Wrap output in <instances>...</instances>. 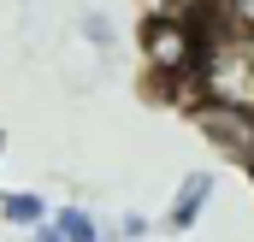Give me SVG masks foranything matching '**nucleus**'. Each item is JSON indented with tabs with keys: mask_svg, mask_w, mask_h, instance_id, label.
<instances>
[{
	"mask_svg": "<svg viewBox=\"0 0 254 242\" xmlns=\"http://www.w3.org/2000/svg\"><path fill=\"white\" fill-rule=\"evenodd\" d=\"M136 48L154 77H172V83H190L201 71V54H207V24L190 18V12H172V6H154L142 12L136 24Z\"/></svg>",
	"mask_w": 254,
	"mask_h": 242,
	"instance_id": "1",
	"label": "nucleus"
},
{
	"mask_svg": "<svg viewBox=\"0 0 254 242\" xmlns=\"http://www.w3.org/2000/svg\"><path fill=\"white\" fill-rule=\"evenodd\" d=\"M195 130L219 148V154H231V160H249L254 166V107H231V101H195L190 107Z\"/></svg>",
	"mask_w": 254,
	"mask_h": 242,
	"instance_id": "2",
	"label": "nucleus"
},
{
	"mask_svg": "<svg viewBox=\"0 0 254 242\" xmlns=\"http://www.w3.org/2000/svg\"><path fill=\"white\" fill-rule=\"evenodd\" d=\"M213 195H219V178H213V172H190V178L172 189V207H166L160 231H195L201 213L213 207Z\"/></svg>",
	"mask_w": 254,
	"mask_h": 242,
	"instance_id": "3",
	"label": "nucleus"
},
{
	"mask_svg": "<svg viewBox=\"0 0 254 242\" xmlns=\"http://www.w3.org/2000/svg\"><path fill=\"white\" fill-rule=\"evenodd\" d=\"M0 219H6V225H18V231H36V225H48V219H54V201H48V195H36V189H12V195H0Z\"/></svg>",
	"mask_w": 254,
	"mask_h": 242,
	"instance_id": "4",
	"label": "nucleus"
},
{
	"mask_svg": "<svg viewBox=\"0 0 254 242\" xmlns=\"http://www.w3.org/2000/svg\"><path fill=\"white\" fill-rule=\"evenodd\" d=\"M54 231H60L65 242H101V219H95L83 201H60V207H54Z\"/></svg>",
	"mask_w": 254,
	"mask_h": 242,
	"instance_id": "5",
	"label": "nucleus"
},
{
	"mask_svg": "<svg viewBox=\"0 0 254 242\" xmlns=\"http://www.w3.org/2000/svg\"><path fill=\"white\" fill-rule=\"evenodd\" d=\"M207 24H213V30H225V36H243V42H254V0H219Z\"/></svg>",
	"mask_w": 254,
	"mask_h": 242,
	"instance_id": "6",
	"label": "nucleus"
},
{
	"mask_svg": "<svg viewBox=\"0 0 254 242\" xmlns=\"http://www.w3.org/2000/svg\"><path fill=\"white\" fill-rule=\"evenodd\" d=\"M77 30H83L89 48H113V42H119V30H113L107 12H77Z\"/></svg>",
	"mask_w": 254,
	"mask_h": 242,
	"instance_id": "7",
	"label": "nucleus"
},
{
	"mask_svg": "<svg viewBox=\"0 0 254 242\" xmlns=\"http://www.w3.org/2000/svg\"><path fill=\"white\" fill-rule=\"evenodd\" d=\"M148 231H154V219H148V213H136V207L119 213V242H142Z\"/></svg>",
	"mask_w": 254,
	"mask_h": 242,
	"instance_id": "8",
	"label": "nucleus"
},
{
	"mask_svg": "<svg viewBox=\"0 0 254 242\" xmlns=\"http://www.w3.org/2000/svg\"><path fill=\"white\" fill-rule=\"evenodd\" d=\"M160 6H172V12H190V18H201V24H207L219 0H160Z\"/></svg>",
	"mask_w": 254,
	"mask_h": 242,
	"instance_id": "9",
	"label": "nucleus"
},
{
	"mask_svg": "<svg viewBox=\"0 0 254 242\" xmlns=\"http://www.w3.org/2000/svg\"><path fill=\"white\" fill-rule=\"evenodd\" d=\"M30 242H65V237L54 231V219H48V225H36V231H30Z\"/></svg>",
	"mask_w": 254,
	"mask_h": 242,
	"instance_id": "10",
	"label": "nucleus"
}]
</instances>
